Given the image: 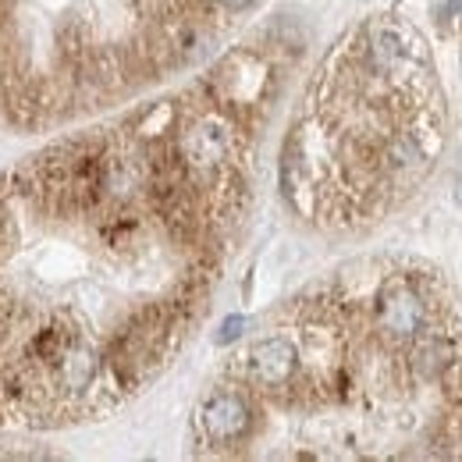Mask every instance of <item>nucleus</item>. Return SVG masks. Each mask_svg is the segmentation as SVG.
<instances>
[{
  "label": "nucleus",
  "instance_id": "f257e3e1",
  "mask_svg": "<svg viewBox=\"0 0 462 462\" xmlns=\"http://www.w3.org/2000/svg\"><path fill=\"white\" fill-rule=\"evenodd\" d=\"M231 150H235V135L221 117H196L178 135V157L196 174L221 171L228 164Z\"/></svg>",
  "mask_w": 462,
  "mask_h": 462
},
{
  "label": "nucleus",
  "instance_id": "f03ea898",
  "mask_svg": "<svg viewBox=\"0 0 462 462\" xmlns=\"http://www.w3.org/2000/svg\"><path fill=\"white\" fill-rule=\"evenodd\" d=\"M423 317H427V306L420 291L405 282H388L377 295V331L395 346L423 335Z\"/></svg>",
  "mask_w": 462,
  "mask_h": 462
},
{
  "label": "nucleus",
  "instance_id": "7ed1b4c3",
  "mask_svg": "<svg viewBox=\"0 0 462 462\" xmlns=\"http://www.w3.org/2000/svg\"><path fill=\"white\" fill-rule=\"evenodd\" d=\"M199 427L210 445H238L253 427V409L235 392H217L199 409Z\"/></svg>",
  "mask_w": 462,
  "mask_h": 462
},
{
  "label": "nucleus",
  "instance_id": "20e7f679",
  "mask_svg": "<svg viewBox=\"0 0 462 462\" xmlns=\"http://www.w3.org/2000/svg\"><path fill=\"white\" fill-rule=\"evenodd\" d=\"M245 366L260 388H285L299 370V352L285 335H274V338H263L249 348Z\"/></svg>",
  "mask_w": 462,
  "mask_h": 462
},
{
  "label": "nucleus",
  "instance_id": "39448f33",
  "mask_svg": "<svg viewBox=\"0 0 462 462\" xmlns=\"http://www.w3.org/2000/svg\"><path fill=\"white\" fill-rule=\"evenodd\" d=\"M405 58H409V40L402 36V29L381 22L366 32V64L377 75H392Z\"/></svg>",
  "mask_w": 462,
  "mask_h": 462
},
{
  "label": "nucleus",
  "instance_id": "423d86ee",
  "mask_svg": "<svg viewBox=\"0 0 462 462\" xmlns=\"http://www.w3.org/2000/svg\"><path fill=\"white\" fill-rule=\"evenodd\" d=\"M412 374L420 377V381H434V377H441L448 366H452V342H445V338H423L420 335V342L412 348Z\"/></svg>",
  "mask_w": 462,
  "mask_h": 462
},
{
  "label": "nucleus",
  "instance_id": "0eeeda50",
  "mask_svg": "<svg viewBox=\"0 0 462 462\" xmlns=\"http://www.w3.org/2000/svg\"><path fill=\"white\" fill-rule=\"evenodd\" d=\"M242 328H245V320H242V317H228V320L221 324V331H217V346H228V342H235V338L242 335Z\"/></svg>",
  "mask_w": 462,
  "mask_h": 462
},
{
  "label": "nucleus",
  "instance_id": "6e6552de",
  "mask_svg": "<svg viewBox=\"0 0 462 462\" xmlns=\"http://www.w3.org/2000/svg\"><path fill=\"white\" fill-rule=\"evenodd\" d=\"M221 4H225L228 11H249V7L256 4V0H221Z\"/></svg>",
  "mask_w": 462,
  "mask_h": 462
}]
</instances>
